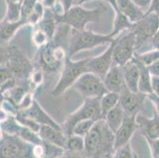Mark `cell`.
<instances>
[{"label": "cell", "mask_w": 159, "mask_h": 158, "mask_svg": "<svg viewBox=\"0 0 159 158\" xmlns=\"http://www.w3.org/2000/svg\"><path fill=\"white\" fill-rule=\"evenodd\" d=\"M115 134L108 127L105 119L95 123L85 137L84 154L89 158H102L114 152Z\"/></svg>", "instance_id": "cell-1"}, {"label": "cell", "mask_w": 159, "mask_h": 158, "mask_svg": "<svg viewBox=\"0 0 159 158\" xmlns=\"http://www.w3.org/2000/svg\"><path fill=\"white\" fill-rule=\"evenodd\" d=\"M106 11L107 9L103 7L87 10L81 6H74L64 14H55V17L57 24L66 25L71 29L84 31L87 24L100 21Z\"/></svg>", "instance_id": "cell-2"}, {"label": "cell", "mask_w": 159, "mask_h": 158, "mask_svg": "<svg viewBox=\"0 0 159 158\" xmlns=\"http://www.w3.org/2000/svg\"><path fill=\"white\" fill-rule=\"evenodd\" d=\"M112 34L101 35L91 31H79L70 28L67 40V57L71 58L77 52L93 48L98 46L112 43L116 40Z\"/></svg>", "instance_id": "cell-3"}, {"label": "cell", "mask_w": 159, "mask_h": 158, "mask_svg": "<svg viewBox=\"0 0 159 158\" xmlns=\"http://www.w3.org/2000/svg\"><path fill=\"white\" fill-rule=\"evenodd\" d=\"M88 58L83 60L74 62L70 58L67 57L63 63V70L57 84L53 89L52 94L54 97H59L72 87L76 81L82 74L87 73Z\"/></svg>", "instance_id": "cell-4"}, {"label": "cell", "mask_w": 159, "mask_h": 158, "mask_svg": "<svg viewBox=\"0 0 159 158\" xmlns=\"http://www.w3.org/2000/svg\"><path fill=\"white\" fill-rule=\"evenodd\" d=\"M101 98H89L85 99L82 106L70 114L65 121L63 128V132L67 136L72 134V129L79 122L86 120H93L98 121L105 119L101 108Z\"/></svg>", "instance_id": "cell-5"}, {"label": "cell", "mask_w": 159, "mask_h": 158, "mask_svg": "<svg viewBox=\"0 0 159 158\" xmlns=\"http://www.w3.org/2000/svg\"><path fill=\"white\" fill-rule=\"evenodd\" d=\"M158 29L159 14L154 12L146 13L141 19L133 23L129 31L135 35L136 50L147 40H151Z\"/></svg>", "instance_id": "cell-6"}, {"label": "cell", "mask_w": 159, "mask_h": 158, "mask_svg": "<svg viewBox=\"0 0 159 158\" xmlns=\"http://www.w3.org/2000/svg\"><path fill=\"white\" fill-rule=\"evenodd\" d=\"M72 87L85 99L102 98L108 93L103 79L90 72L82 74Z\"/></svg>", "instance_id": "cell-7"}, {"label": "cell", "mask_w": 159, "mask_h": 158, "mask_svg": "<svg viewBox=\"0 0 159 158\" xmlns=\"http://www.w3.org/2000/svg\"><path fill=\"white\" fill-rule=\"evenodd\" d=\"M135 51V35L128 30V34L117 37L113 49V63L125 66L134 59Z\"/></svg>", "instance_id": "cell-8"}, {"label": "cell", "mask_w": 159, "mask_h": 158, "mask_svg": "<svg viewBox=\"0 0 159 158\" xmlns=\"http://www.w3.org/2000/svg\"><path fill=\"white\" fill-rule=\"evenodd\" d=\"M67 58V50L61 46H56L52 40L41 47L40 52V63L45 70L56 71Z\"/></svg>", "instance_id": "cell-9"}, {"label": "cell", "mask_w": 159, "mask_h": 158, "mask_svg": "<svg viewBox=\"0 0 159 158\" xmlns=\"http://www.w3.org/2000/svg\"><path fill=\"white\" fill-rule=\"evenodd\" d=\"M34 146L15 135L2 132L1 158H20L33 151Z\"/></svg>", "instance_id": "cell-10"}, {"label": "cell", "mask_w": 159, "mask_h": 158, "mask_svg": "<svg viewBox=\"0 0 159 158\" xmlns=\"http://www.w3.org/2000/svg\"><path fill=\"white\" fill-rule=\"evenodd\" d=\"M1 130L2 132L20 138L23 141L33 146H38L44 143V141L37 133L20 124L15 117L7 118L1 122Z\"/></svg>", "instance_id": "cell-11"}, {"label": "cell", "mask_w": 159, "mask_h": 158, "mask_svg": "<svg viewBox=\"0 0 159 158\" xmlns=\"http://www.w3.org/2000/svg\"><path fill=\"white\" fill-rule=\"evenodd\" d=\"M115 42L110 43L109 47L104 52L97 57L88 58V71L98 75L102 79L113 65V49Z\"/></svg>", "instance_id": "cell-12"}, {"label": "cell", "mask_w": 159, "mask_h": 158, "mask_svg": "<svg viewBox=\"0 0 159 158\" xmlns=\"http://www.w3.org/2000/svg\"><path fill=\"white\" fill-rule=\"evenodd\" d=\"M119 104L126 115H137L140 108L143 107L147 95L141 93H133L125 87L120 93Z\"/></svg>", "instance_id": "cell-13"}, {"label": "cell", "mask_w": 159, "mask_h": 158, "mask_svg": "<svg viewBox=\"0 0 159 158\" xmlns=\"http://www.w3.org/2000/svg\"><path fill=\"white\" fill-rule=\"evenodd\" d=\"M10 59L7 66L13 73L14 78H18L20 80L27 77L30 73L32 66L28 59L25 57L23 54L17 48H12L9 51Z\"/></svg>", "instance_id": "cell-14"}, {"label": "cell", "mask_w": 159, "mask_h": 158, "mask_svg": "<svg viewBox=\"0 0 159 158\" xmlns=\"http://www.w3.org/2000/svg\"><path fill=\"white\" fill-rule=\"evenodd\" d=\"M138 128L136 115H126L123 124L115 133L114 150L129 143L131 137Z\"/></svg>", "instance_id": "cell-15"}, {"label": "cell", "mask_w": 159, "mask_h": 158, "mask_svg": "<svg viewBox=\"0 0 159 158\" xmlns=\"http://www.w3.org/2000/svg\"><path fill=\"white\" fill-rule=\"evenodd\" d=\"M18 113L40 125H48L59 130H63L61 126L59 125L52 118L49 116L35 100H33L30 108L25 110H20Z\"/></svg>", "instance_id": "cell-16"}, {"label": "cell", "mask_w": 159, "mask_h": 158, "mask_svg": "<svg viewBox=\"0 0 159 158\" xmlns=\"http://www.w3.org/2000/svg\"><path fill=\"white\" fill-rule=\"evenodd\" d=\"M104 84L108 92L120 93L126 87L124 81V66L114 64L103 78Z\"/></svg>", "instance_id": "cell-17"}, {"label": "cell", "mask_w": 159, "mask_h": 158, "mask_svg": "<svg viewBox=\"0 0 159 158\" xmlns=\"http://www.w3.org/2000/svg\"><path fill=\"white\" fill-rule=\"evenodd\" d=\"M136 121L144 138L150 139L159 138V113L155 110L152 118L137 115Z\"/></svg>", "instance_id": "cell-18"}, {"label": "cell", "mask_w": 159, "mask_h": 158, "mask_svg": "<svg viewBox=\"0 0 159 158\" xmlns=\"http://www.w3.org/2000/svg\"><path fill=\"white\" fill-rule=\"evenodd\" d=\"M38 134L44 142L51 143L66 150L67 135L63 130H59L48 125H41Z\"/></svg>", "instance_id": "cell-19"}, {"label": "cell", "mask_w": 159, "mask_h": 158, "mask_svg": "<svg viewBox=\"0 0 159 158\" xmlns=\"http://www.w3.org/2000/svg\"><path fill=\"white\" fill-rule=\"evenodd\" d=\"M124 81L127 89L133 93H139V83L140 70L135 59L128 64L124 66Z\"/></svg>", "instance_id": "cell-20"}, {"label": "cell", "mask_w": 159, "mask_h": 158, "mask_svg": "<svg viewBox=\"0 0 159 158\" xmlns=\"http://www.w3.org/2000/svg\"><path fill=\"white\" fill-rule=\"evenodd\" d=\"M108 2L110 3L112 7L113 8L114 12H115V19L113 22V29H112L111 34L114 37L116 35L120 34L121 32H124V30H130L131 28L133 23L129 20L122 11L118 8L116 2V0H108Z\"/></svg>", "instance_id": "cell-21"}, {"label": "cell", "mask_w": 159, "mask_h": 158, "mask_svg": "<svg viewBox=\"0 0 159 158\" xmlns=\"http://www.w3.org/2000/svg\"><path fill=\"white\" fill-rule=\"evenodd\" d=\"M116 2L118 8L132 23L138 21L145 15L146 13L133 2V0H116Z\"/></svg>", "instance_id": "cell-22"}, {"label": "cell", "mask_w": 159, "mask_h": 158, "mask_svg": "<svg viewBox=\"0 0 159 158\" xmlns=\"http://www.w3.org/2000/svg\"><path fill=\"white\" fill-rule=\"evenodd\" d=\"M37 25L39 26L38 29L42 30L47 35L49 41L52 40L56 34V25H57L55 17V13L52 9L45 8L44 17Z\"/></svg>", "instance_id": "cell-23"}, {"label": "cell", "mask_w": 159, "mask_h": 158, "mask_svg": "<svg viewBox=\"0 0 159 158\" xmlns=\"http://www.w3.org/2000/svg\"><path fill=\"white\" fill-rule=\"evenodd\" d=\"M125 116H126V113L123 110L120 105L118 104L113 109L107 113L105 116V120L106 121L108 127L115 134L116 131L123 124Z\"/></svg>", "instance_id": "cell-24"}, {"label": "cell", "mask_w": 159, "mask_h": 158, "mask_svg": "<svg viewBox=\"0 0 159 158\" xmlns=\"http://www.w3.org/2000/svg\"><path fill=\"white\" fill-rule=\"evenodd\" d=\"M29 24L28 21L25 18H22L18 21L12 22L2 20L1 21V40L3 41H7L11 40L15 33L21 28V26Z\"/></svg>", "instance_id": "cell-25"}, {"label": "cell", "mask_w": 159, "mask_h": 158, "mask_svg": "<svg viewBox=\"0 0 159 158\" xmlns=\"http://www.w3.org/2000/svg\"><path fill=\"white\" fill-rule=\"evenodd\" d=\"M134 59H135V57H134ZM135 60L137 63V64H138L140 70L139 91L141 93L148 95V94L152 93V89H151V74H150L147 66L140 63L135 59Z\"/></svg>", "instance_id": "cell-26"}, {"label": "cell", "mask_w": 159, "mask_h": 158, "mask_svg": "<svg viewBox=\"0 0 159 158\" xmlns=\"http://www.w3.org/2000/svg\"><path fill=\"white\" fill-rule=\"evenodd\" d=\"M120 95L119 93L114 92H108L101 98L100 102H101V108H102V114L105 118L107 113L112 109H113L115 107H116L120 103Z\"/></svg>", "instance_id": "cell-27"}, {"label": "cell", "mask_w": 159, "mask_h": 158, "mask_svg": "<svg viewBox=\"0 0 159 158\" xmlns=\"http://www.w3.org/2000/svg\"><path fill=\"white\" fill-rule=\"evenodd\" d=\"M7 2V14L3 20L7 21H18L21 19V5L22 2H14L11 0H6Z\"/></svg>", "instance_id": "cell-28"}, {"label": "cell", "mask_w": 159, "mask_h": 158, "mask_svg": "<svg viewBox=\"0 0 159 158\" xmlns=\"http://www.w3.org/2000/svg\"><path fill=\"white\" fill-rule=\"evenodd\" d=\"M85 150V138L76 134L67 136L66 152L69 153H83Z\"/></svg>", "instance_id": "cell-29"}, {"label": "cell", "mask_w": 159, "mask_h": 158, "mask_svg": "<svg viewBox=\"0 0 159 158\" xmlns=\"http://www.w3.org/2000/svg\"><path fill=\"white\" fill-rule=\"evenodd\" d=\"M96 122L93 120H86L79 122L72 129L71 134H76L85 138L86 134L90 131L91 129L93 128Z\"/></svg>", "instance_id": "cell-30"}, {"label": "cell", "mask_w": 159, "mask_h": 158, "mask_svg": "<svg viewBox=\"0 0 159 158\" xmlns=\"http://www.w3.org/2000/svg\"><path fill=\"white\" fill-rule=\"evenodd\" d=\"M135 59L144 66H149L159 60V51L154 49L140 55H135Z\"/></svg>", "instance_id": "cell-31"}, {"label": "cell", "mask_w": 159, "mask_h": 158, "mask_svg": "<svg viewBox=\"0 0 159 158\" xmlns=\"http://www.w3.org/2000/svg\"><path fill=\"white\" fill-rule=\"evenodd\" d=\"M44 12H45V7H44V5H43V3L41 2V1H40L39 2H37L35 8H34L33 12H32L31 15L28 18L29 24H32V25L38 24V23L41 21L43 17H44Z\"/></svg>", "instance_id": "cell-32"}, {"label": "cell", "mask_w": 159, "mask_h": 158, "mask_svg": "<svg viewBox=\"0 0 159 158\" xmlns=\"http://www.w3.org/2000/svg\"><path fill=\"white\" fill-rule=\"evenodd\" d=\"M112 156L113 158H138L133 151L130 142L114 150Z\"/></svg>", "instance_id": "cell-33"}, {"label": "cell", "mask_w": 159, "mask_h": 158, "mask_svg": "<svg viewBox=\"0 0 159 158\" xmlns=\"http://www.w3.org/2000/svg\"><path fill=\"white\" fill-rule=\"evenodd\" d=\"M41 0H22L21 5V17L28 21V18L31 15L32 12L35 8L37 2Z\"/></svg>", "instance_id": "cell-34"}, {"label": "cell", "mask_w": 159, "mask_h": 158, "mask_svg": "<svg viewBox=\"0 0 159 158\" xmlns=\"http://www.w3.org/2000/svg\"><path fill=\"white\" fill-rule=\"evenodd\" d=\"M33 42L38 47H41L44 45H45L46 43L49 41L47 35L40 29H37L34 33H33Z\"/></svg>", "instance_id": "cell-35"}, {"label": "cell", "mask_w": 159, "mask_h": 158, "mask_svg": "<svg viewBox=\"0 0 159 158\" xmlns=\"http://www.w3.org/2000/svg\"><path fill=\"white\" fill-rule=\"evenodd\" d=\"M57 2L63 10V14L68 11L72 7H74L73 0H57Z\"/></svg>", "instance_id": "cell-36"}, {"label": "cell", "mask_w": 159, "mask_h": 158, "mask_svg": "<svg viewBox=\"0 0 159 158\" xmlns=\"http://www.w3.org/2000/svg\"><path fill=\"white\" fill-rule=\"evenodd\" d=\"M151 89L153 93L159 97V77L151 76Z\"/></svg>", "instance_id": "cell-37"}, {"label": "cell", "mask_w": 159, "mask_h": 158, "mask_svg": "<svg viewBox=\"0 0 159 158\" xmlns=\"http://www.w3.org/2000/svg\"><path fill=\"white\" fill-rule=\"evenodd\" d=\"M147 97L150 100V102L154 104L155 111H157V113H159V97L158 96L155 95L154 93H151L147 95Z\"/></svg>", "instance_id": "cell-38"}, {"label": "cell", "mask_w": 159, "mask_h": 158, "mask_svg": "<svg viewBox=\"0 0 159 158\" xmlns=\"http://www.w3.org/2000/svg\"><path fill=\"white\" fill-rule=\"evenodd\" d=\"M151 76L159 77V60L153 63L152 65L147 66Z\"/></svg>", "instance_id": "cell-39"}, {"label": "cell", "mask_w": 159, "mask_h": 158, "mask_svg": "<svg viewBox=\"0 0 159 158\" xmlns=\"http://www.w3.org/2000/svg\"><path fill=\"white\" fill-rule=\"evenodd\" d=\"M43 81V74L40 70H37L35 72H33V82L34 85H38L41 83Z\"/></svg>", "instance_id": "cell-40"}, {"label": "cell", "mask_w": 159, "mask_h": 158, "mask_svg": "<svg viewBox=\"0 0 159 158\" xmlns=\"http://www.w3.org/2000/svg\"><path fill=\"white\" fill-rule=\"evenodd\" d=\"M156 13L159 14V0H151L150 6L146 13Z\"/></svg>", "instance_id": "cell-41"}, {"label": "cell", "mask_w": 159, "mask_h": 158, "mask_svg": "<svg viewBox=\"0 0 159 158\" xmlns=\"http://www.w3.org/2000/svg\"><path fill=\"white\" fill-rule=\"evenodd\" d=\"M62 158H89V156L84 154V153H69V152H66L65 154L62 156Z\"/></svg>", "instance_id": "cell-42"}, {"label": "cell", "mask_w": 159, "mask_h": 158, "mask_svg": "<svg viewBox=\"0 0 159 158\" xmlns=\"http://www.w3.org/2000/svg\"><path fill=\"white\" fill-rule=\"evenodd\" d=\"M133 2H135L139 7H140L142 10L143 9H147L148 10L150 6L151 0H133Z\"/></svg>", "instance_id": "cell-43"}, {"label": "cell", "mask_w": 159, "mask_h": 158, "mask_svg": "<svg viewBox=\"0 0 159 158\" xmlns=\"http://www.w3.org/2000/svg\"><path fill=\"white\" fill-rule=\"evenodd\" d=\"M151 43H152L153 47H154V49L159 51V29L157 33H155L153 38L151 39Z\"/></svg>", "instance_id": "cell-44"}, {"label": "cell", "mask_w": 159, "mask_h": 158, "mask_svg": "<svg viewBox=\"0 0 159 158\" xmlns=\"http://www.w3.org/2000/svg\"><path fill=\"white\" fill-rule=\"evenodd\" d=\"M56 2H57V0H41V2H42L44 7L50 9H52L54 7Z\"/></svg>", "instance_id": "cell-45"}, {"label": "cell", "mask_w": 159, "mask_h": 158, "mask_svg": "<svg viewBox=\"0 0 159 158\" xmlns=\"http://www.w3.org/2000/svg\"><path fill=\"white\" fill-rule=\"evenodd\" d=\"M89 0H73L74 6H82V3L87 2Z\"/></svg>", "instance_id": "cell-46"}, {"label": "cell", "mask_w": 159, "mask_h": 158, "mask_svg": "<svg viewBox=\"0 0 159 158\" xmlns=\"http://www.w3.org/2000/svg\"><path fill=\"white\" fill-rule=\"evenodd\" d=\"M102 158H113V156H112V154H108V155H106V156H103V157Z\"/></svg>", "instance_id": "cell-47"}, {"label": "cell", "mask_w": 159, "mask_h": 158, "mask_svg": "<svg viewBox=\"0 0 159 158\" xmlns=\"http://www.w3.org/2000/svg\"><path fill=\"white\" fill-rule=\"evenodd\" d=\"M11 1H14V2H22V0H11Z\"/></svg>", "instance_id": "cell-48"}]
</instances>
